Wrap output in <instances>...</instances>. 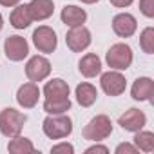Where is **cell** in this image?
<instances>
[{
	"label": "cell",
	"mask_w": 154,
	"mask_h": 154,
	"mask_svg": "<svg viewBox=\"0 0 154 154\" xmlns=\"http://www.w3.org/2000/svg\"><path fill=\"white\" fill-rule=\"evenodd\" d=\"M42 131L49 140L67 138L72 132V120L65 112L63 114H47L42 123Z\"/></svg>",
	"instance_id": "6da1fadb"
},
{
	"label": "cell",
	"mask_w": 154,
	"mask_h": 154,
	"mask_svg": "<svg viewBox=\"0 0 154 154\" xmlns=\"http://www.w3.org/2000/svg\"><path fill=\"white\" fill-rule=\"evenodd\" d=\"M112 134V122L107 114H96L82 129V136L87 141H103Z\"/></svg>",
	"instance_id": "7a4b0ae2"
},
{
	"label": "cell",
	"mask_w": 154,
	"mask_h": 154,
	"mask_svg": "<svg viewBox=\"0 0 154 154\" xmlns=\"http://www.w3.org/2000/svg\"><path fill=\"white\" fill-rule=\"evenodd\" d=\"M26 122H27V116L13 107H6L0 111V132L6 138L18 136L22 132Z\"/></svg>",
	"instance_id": "3957f363"
},
{
	"label": "cell",
	"mask_w": 154,
	"mask_h": 154,
	"mask_svg": "<svg viewBox=\"0 0 154 154\" xmlns=\"http://www.w3.org/2000/svg\"><path fill=\"white\" fill-rule=\"evenodd\" d=\"M134 56H132V49L123 44V42H118L114 45L109 47L107 54H105V62L111 69L114 71H127L132 63Z\"/></svg>",
	"instance_id": "277c9868"
},
{
	"label": "cell",
	"mask_w": 154,
	"mask_h": 154,
	"mask_svg": "<svg viewBox=\"0 0 154 154\" xmlns=\"http://www.w3.org/2000/svg\"><path fill=\"white\" fill-rule=\"evenodd\" d=\"M33 44L38 49V53H44V54L54 53L58 47V38L54 29L49 26H38L33 31Z\"/></svg>",
	"instance_id": "5b68a950"
},
{
	"label": "cell",
	"mask_w": 154,
	"mask_h": 154,
	"mask_svg": "<svg viewBox=\"0 0 154 154\" xmlns=\"http://www.w3.org/2000/svg\"><path fill=\"white\" fill-rule=\"evenodd\" d=\"M100 87L107 96H120L125 87H127V80L120 71H107V72H100Z\"/></svg>",
	"instance_id": "8992f818"
},
{
	"label": "cell",
	"mask_w": 154,
	"mask_h": 154,
	"mask_svg": "<svg viewBox=\"0 0 154 154\" xmlns=\"http://www.w3.org/2000/svg\"><path fill=\"white\" fill-rule=\"evenodd\" d=\"M51 74V62L42 56V54H35L27 60L26 63V76L29 78V82H44L47 76Z\"/></svg>",
	"instance_id": "52a82bcc"
},
{
	"label": "cell",
	"mask_w": 154,
	"mask_h": 154,
	"mask_svg": "<svg viewBox=\"0 0 154 154\" xmlns=\"http://www.w3.org/2000/svg\"><path fill=\"white\" fill-rule=\"evenodd\" d=\"M93 42V36H91V31L85 27V26H76V27H71L65 35V44L67 47L72 51V53H82L85 51Z\"/></svg>",
	"instance_id": "ba28073f"
},
{
	"label": "cell",
	"mask_w": 154,
	"mask_h": 154,
	"mask_svg": "<svg viewBox=\"0 0 154 154\" xmlns=\"http://www.w3.org/2000/svg\"><path fill=\"white\" fill-rule=\"evenodd\" d=\"M4 53H6L8 60H11V62H22L29 54V44H27V40L24 36L11 35L4 42Z\"/></svg>",
	"instance_id": "9c48e42d"
},
{
	"label": "cell",
	"mask_w": 154,
	"mask_h": 154,
	"mask_svg": "<svg viewBox=\"0 0 154 154\" xmlns=\"http://www.w3.org/2000/svg\"><path fill=\"white\" fill-rule=\"evenodd\" d=\"M40 100V87L35 82H26L18 87L17 91V103L22 109H33L36 107Z\"/></svg>",
	"instance_id": "30bf717a"
},
{
	"label": "cell",
	"mask_w": 154,
	"mask_h": 154,
	"mask_svg": "<svg viewBox=\"0 0 154 154\" xmlns=\"http://www.w3.org/2000/svg\"><path fill=\"white\" fill-rule=\"evenodd\" d=\"M118 125H120L123 131L136 132V131H141V129L147 125V116H145L143 111L132 107V109L125 111V112L118 118Z\"/></svg>",
	"instance_id": "8fae6325"
},
{
	"label": "cell",
	"mask_w": 154,
	"mask_h": 154,
	"mask_svg": "<svg viewBox=\"0 0 154 154\" xmlns=\"http://www.w3.org/2000/svg\"><path fill=\"white\" fill-rule=\"evenodd\" d=\"M138 29V22L131 13H118L112 18V31L120 38H131Z\"/></svg>",
	"instance_id": "7c38bea8"
},
{
	"label": "cell",
	"mask_w": 154,
	"mask_h": 154,
	"mask_svg": "<svg viewBox=\"0 0 154 154\" xmlns=\"http://www.w3.org/2000/svg\"><path fill=\"white\" fill-rule=\"evenodd\" d=\"M131 96L136 102H150L154 96V80L149 76H140L131 87Z\"/></svg>",
	"instance_id": "4fadbf2b"
},
{
	"label": "cell",
	"mask_w": 154,
	"mask_h": 154,
	"mask_svg": "<svg viewBox=\"0 0 154 154\" xmlns=\"http://www.w3.org/2000/svg\"><path fill=\"white\" fill-rule=\"evenodd\" d=\"M27 8H29L33 22H42V20H47L49 17H53L54 2L53 0H31Z\"/></svg>",
	"instance_id": "5bb4252c"
},
{
	"label": "cell",
	"mask_w": 154,
	"mask_h": 154,
	"mask_svg": "<svg viewBox=\"0 0 154 154\" xmlns=\"http://www.w3.org/2000/svg\"><path fill=\"white\" fill-rule=\"evenodd\" d=\"M78 71L85 76V78H94L102 72V60L94 53H87L80 58L78 62Z\"/></svg>",
	"instance_id": "9a60e30c"
},
{
	"label": "cell",
	"mask_w": 154,
	"mask_h": 154,
	"mask_svg": "<svg viewBox=\"0 0 154 154\" xmlns=\"http://www.w3.org/2000/svg\"><path fill=\"white\" fill-rule=\"evenodd\" d=\"M60 18L65 26L69 27H76V26H84L87 20V13L85 9L78 8V6H65L60 13Z\"/></svg>",
	"instance_id": "2e32d148"
},
{
	"label": "cell",
	"mask_w": 154,
	"mask_h": 154,
	"mask_svg": "<svg viewBox=\"0 0 154 154\" xmlns=\"http://www.w3.org/2000/svg\"><path fill=\"white\" fill-rule=\"evenodd\" d=\"M44 96L45 100L69 98V84L62 78H53L44 85Z\"/></svg>",
	"instance_id": "e0dca14e"
},
{
	"label": "cell",
	"mask_w": 154,
	"mask_h": 154,
	"mask_svg": "<svg viewBox=\"0 0 154 154\" xmlns=\"http://www.w3.org/2000/svg\"><path fill=\"white\" fill-rule=\"evenodd\" d=\"M74 96H76V102H78L82 107H91L96 100H98V91L93 84L89 82H82L76 85L74 89Z\"/></svg>",
	"instance_id": "ac0fdd59"
},
{
	"label": "cell",
	"mask_w": 154,
	"mask_h": 154,
	"mask_svg": "<svg viewBox=\"0 0 154 154\" xmlns=\"http://www.w3.org/2000/svg\"><path fill=\"white\" fill-rule=\"evenodd\" d=\"M31 22H33V18H31L27 4H17L15 9L9 15V24L15 29H26V27L31 26Z\"/></svg>",
	"instance_id": "d6986e66"
},
{
	"label": "cell",
	"mask_w": 154,
	"mask_h": 154,
	"mask_svg": "<svg viewBox=\"0 0 154 154\" xmlns=\"http://www.w3.org/2000/svg\"><path fill=\"white\" fill-rule=\"evenodd\" d=\"M8 150L11 154H29V152H36V147L29 138H24V136L18 134L15 138H9Z\"/></svg>",
	"instance_id": "ffe728a7"
},
{
	"label": "cell",
	"mask_w": 154,
	"mask_h": 154,
	"mask_svg": "<svg viewBox=\"0 0 154 154\" xmlns=\"http://www.w3.org/2000/svg\"><path fill=\"white\" fill-rule=\"evenodd\" d=\"M134 145L138 150L143 152H152L154 150V132L150 131H136L134 132Z\"/></svg>",
	"instance_id": "44dd1931"
},
{
	"label": "cell",
	"mask_w": 154,
	"mask_h": 154,
	"mask_svg": "<svg viewBox=\"0 0 154 154\" xmlns=\"http://www.w3.org/2000/svg\"><path fill=\"white\" fill-rule=\"evenodd\" d=\"M71 109V98H58V100H44V111L47 114H63Z\"/></svg>",
	"instance_id": "7402d4cb"
},
{
	"label": "cell",
	"mask_w": 154,
	"mask_h": 154,
	"mask_svg": "<svg viewBox=\"0 0 154 154\" xmlns=\"http://www.w3.org/2000/svg\"><path fill=\"white\" fill-rule=\"evenodd\" d=\"M140 47L145 54H152L154 53V27H145L140 35Z\"/></svg>",
	"instance_id": "603a6c76"
},
{
	"label": "cell",
	"mask_w": 154,
	"mask_h": 154,
	"mask_svg": "<svg viewBox=\"0 0 154 154\" xmlns=\"http://www.w3.org/2000/svg\"><path fill=\"white\" fill-rule=\"evenodd\" d=\"M140 11L147 18H154V0H140Z\"/></svg>",
	"instance_id": "cb8c5ba5"
},
{
	"label": "cell",
	"mask_w": 154,
	"mask_h": 154,
	"mask_svg": "<svg viewBox=\"0 0 154 154\" xmlns=\"http://www.w3.org/2000/svg\"><path fill=\"white\" fill-rule=\"evenodd\" d=\"M51 152L53 154H72L74 152V147L67 141H62V143H56L51 147Z\"/></svg>",
	"instance_id": "d4e9b609"
},
{
	"label": "cell",
	"mask_w": 154,
	"mask_h": 154,
	"mask_svg": "<svg viewBox=\"0 0 154 154\" xmlns=\"http://www.w3.org/2000/svg\"><path fill=\"white\" fill-rule=\"evenodd\" d=\"M114 152H116V154H136L138 149H136L134 143H120V145L114 149Z\"/></svg>",
	"instance_id": "484cf974"
},
{
	"label": "cell",
	"mask_w": 154,
	"mask_h": 154,
	"mask_svg": "<svg viewBox=\"0 0 154 154\" xmlns=\"http://www.w3.org/2000/svg\"><path fill=\"white\" fill-rule=\"evenodd\" d=\"M107 152H109V149L105 145H100L98 141H94V145L85 149V154H107Z\"/></svg>",
	"instance_id": "4316f807"
},
{
	"label": "cell",
	"mask_w": 154,
	"mask_h": 154,
	"mask_svg": "<svg viewBox=\"0 0 154 154\" xmlns=\"http://www.w3.org/2000/svg\"><path fill=\"white\" fill-rule=\"evenodd\" d=\"M132 2H134V0H111V4L114 8H120V9H125V8L132 6Z\"/></svg>",
	"instance_id": "83f0119b"
},
{
	"label": "cell",
	"mask_w": 154,
	"mask_h": 154,
	"mask_svg": "<svg viewBox=\"0 0 154 154\" xmlns=\"http://www.w3.org/2000/svg\"><path fill=\"white\" fill-rule=\"evenodd\" d=\"M20 2H22V0H0V6H4V8H15Z\"/></svg>",
	"instance_id": "f1b7e54d"
},
{
	"label": "cell",
	"mask_w": 154,
	"mask_h": 154,
	"mask_svg": "<svg viewBox=\"0 0 154 154\" xmlns=\"http://www.w3.org/2000/svg\"><path fill=\"white\" fill-rule=\"evenodd\" d=\"M82 4H96V2H100V0H80Z\"/></svg>",
	"instance_id": "f546056e"
},
{
	"label": "cell",
	"mask_w": 154,
	"mask_h": 154,
	"mask_svg": "<svg viewBox=\"0 0 154 154\" xmlns=\"http://www.w3.org/2000/svg\"><path fill=\"white\" fill-rule=\"evenodd\" d=\"M2 27H4V17H2V13H0V31H2Z\"/></svg>",
	"instance_id": "4dcf8cb0"
}]
</instances>
